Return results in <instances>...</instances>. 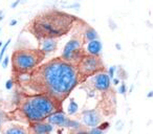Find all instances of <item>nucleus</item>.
I'll return each mask as SVG.
<instances>
[{
  "label": "nucleus",
  "instance_id": "393cba45",
  "mask_svg": "<svg viewBox=\"0 0 153 134\" xmlns=\"http://www.w3.org/2000/svg\"><path fill=\"white\" fill-rule=\"evenodd\" d=\"M121 81H122V80L119 79V76H114L113 79L111 80V82H112V84H113V85H115V86H117V85H119V83H121Z\"/></svg>",
  "mask_w": 153,
  "mask_h": 134
},
{
  "label": "nucleus",
  "instance_id": "473e14b6",
  "mask_svg": "<svg viewBox=\"0 0 153 134\" xmlns=\"http://www.w3.org/2000/svg\"><path fill=\"white\" fill-rule=\"evenodd\" d=\"M115 47H116V49H119V50L122 49V46H121V44H119V43H116L115 44Z\"/></svg>",
  "mask_w": 153,
  "mask_h": 134
},
{
  "label": "nucleus",
  "instance_id": "5701e85b",
  "mask_svg": "<svg viewBox=\"0 0 153 134\" xmlns=\"http://www.w3.org/2000/svg\"><path fill=\"white\" fill-rule=\"evenodd\" d=\"M88 133H90V134H103L104 133V131H102L99 127H93V128H90V130H88Z\"/></svg>",
  "mask_w": 153,
  "mask_h": 134
},
{
  "label": "nucleus",
  "instance_id": "4be33fe9",
  "mask_svg": "<svg viewBox=\"0 0 153 134\" xmlns=\"http://www.w3.org/2000/svg\"><path fill=\"white\" fill-rule=\"evenodd\" d=\"M6 90H12L13 87H14V80L13 79H9L5 82V85H4Z\"/></svg>",
  "mask_w": 153,
  "mask_h": 134
},
{
  "label": "nucleus",
  "instance_id": "9d476101",
  "mask_svg": "<svg viewBox=\"0 0 153 134\" xmlns=\"http://www.w3.org/2000/svg\"><path fill=\"white\" fill-rule=\"evenodd\" d=\"M67 119H68V116L61 109H58L56 110L55 112H52V114H49V116L46 119V121L48 123H50L52 125H54L55 127L65 128Z\"/></svg>",
  "mask_w": 153,
  "mask_h": 134
},
{
  "label": "nucleus",
  "instance_id": "a211bd4d",
  "mask_svg": "<svg viewBox=\"0 0 153 134\" xmlns=\"http://www.w3.org/2000/svg\"><path fill=\"white\" fill-rule=\"evenodd\" d=\"M117 92H119V94H122V95L127 94V92H128V87H127V84H126L125 82L119 83V88H117Z\"/></svg>",
  "mask_w": 153,
  "mask_h": 134
},
{
  "label": "nucleus",
  "instance_id": "c85d7f7f",
  "mask_svg": "<svg viewBox=\"0 0 153 134\" xmlns=\"http://www.w3.org/2000/svg\"><path fill=\"white\" fill-rule=\"evenodd\" d=\"M109 26H110V28L111 29H112V31H114V29H115L116 28V25H115V23H114L113 21H112V20H111V19H109Z\"/></svg>",
  "mask_w": 153,
  "mask_h": 134
},
{
  "label": "nucleus",
  "instance_id": "6e6552de",
  "mask_svg": "<svg viewBox=\"0 0 153 134\" xmlns=\"http://www.w3.org/2000/svg\"><path fill=\"white\" fill-rule=\"evenodd\" d=\"M81 119L85 127L93 128V127H98L102 123V114L97 109L84 110L81 115Z\"/></svg>",
  "mask_w": 153,
  "mask_h": 134
},
{
  "label": "nucleus",
  "instance_id": "cd10ccee",
  "mask_svg": "<svg viewBox=\"0 0 153 134\" xmlns=\"http://www.w3.org/2000/svg\"><path fill=\"white\" fill-rule=\"evenodd\" d=\"M17 23H18V20L17 19H12L11 21H9V26L11 27H13V26H15V25H17Z\"/></svg>",
  "mask_w": 153,
  "mask_h": 134
},
{
  "label": "nucleus",
  "instance_id": "f704fd0d",
  "mask_svg": "<svg viewBox=\"0 0 153 134\" xmlns=\"http://www.w3.org/2000/svg\"><path fill=\"white\" fill-rule=\"evenodd\" d=\"M1 29H2V28H1V27H0V33H1Z\"/></svg>",
  "mask_w": 153,
  "mask_h": 134
},
{
  "label": "nucleus",
  "instance_id": "dca6fc26",
  "mask_svg": "<svg viewBox=\"0 0 153 134\" xmlns=\"http://www.w3.org/2000/svg\"><path fill=\"white\" fill-rule=\"evenodd\" d=\"M6 134H24L26 133V130L22 127H19V126H12L11 128L6 129L5 130Z\"/></svg>",
  "mask_w": 153,
  "mask_h": 134
},
{
  "label": "nucleus",
  "instance_id": "f257e3e1",
  "mask_svg": "<svg viewBox=\"0 0 153 134\" xmlns=\"http://www.w3.org/2000/svg\"><path fill=\"white\" fill-rule=\"evenodd\" d=\"M81 78L76 64L58 58L37 67L32 73L31 84L39 93H46L62 103L80 84Z\"/></svg>",
  "mask_w": 153,
  "mask_h": 134
},
{
  "label": "nucleus",
  "instance_id": "6ab92c4d",
  "mask_svg": "<svg viewBox=\"0 0 153 134\" xmlns=\"http://www.w3.org/2000/svg\"><path fill=\"white\" fill-rule=\"evenodd\" d=\"M116 76H119V79L123 80V81L127 79V72H126L123 67H117L116 68Z\"/></svg>",
  "mask_w": 153,
  "mask_h": 134
},
{
  "label": "nucleus",
  "instance_id": "72a5a7b5",
  "mask_svg": "<svg viewBox=\"0 0 153 134\" xmlns=\"http://www.w3.org/2000/svg\"><path fill=\"white\" fill-rule=\"evenodd\" d=\"M3 44H4V43H3L2 41H0V48H1V47L3 46Z\"/></svg>",
  "mask_w": 153,
  "mask_h": 134
},
{
  "label": "nucleus",
  "instance_id": "4468645a",
  "mask_svg": "<svg viewBox=\"0 0 153 134\" xmlns=\"http://www.w3.org/2000/svg\"><path fill=\"white\" fill-rule=\"evenodd\" d=\"M82 124L76 119H71L68 117L67 122H66V126H65V128L67 129H71V130H74L76 132H84V130H81L82 129Z\"/></svg>",
  "mask_w": 153,
  "mask_h": 134
},
{
  "label": "nucleus",
  "instance_id": "7c9ffc66",
  "mask_svg": "<svg viewBox=\"0 0 153 134\" xmlns=\"http://www.w3.org/2000/svg\"><path fill=\"white\" fill-rule=\"evenodd\" d=\"M4 17H5V14H4V11H2V9H0V22L2 21L3 19H4Z\"/></svg>",
  "mask_w": 153,
  "mask_h": 134
},
{
  "label": "nucleus",
  "instance_id": "f3484780",
  "mask_svg": "<svg viewBox=\"0 0 153 134\" xmlns=\"http://www.w3.org/2000/svg\"><path fill=\"white\" fill-rule=\"evenodd\" d=\"M11 42H12V39H9L7 41H6L4 44H3V46L1 47V49H0V63H1V61L3 60V58H4V56H5V52L6 49H7V47H9V45L11 44Z\"/></svg>",
  "mask_w": 153,
  "mask_h": 134
},
{
  "label": "nucleus",
  "instance_id": "7ed1b4c3",
  "mask_svg": "<svg viewBox=\"0 0 153 134\" xmlns=\"http://www.w3.org/2000/svg\"><path fill=\"white\" fill-rule=\"evenodd\" d=\"M60 109V102L46 93L30 95L22 100L20 111L30 123L46 121V119Z\"/></svg>",
  "mask_w": 153,
  "mask_h": 134
},
{
  "label": "nucleus",
  "instance_id": "412c9836",
  "mask_svg": "<svg viewBox=\"0 0 153 134\" xmlns=\"http://www.w3.org/2000/svg\"><path fill=\"white\" fill-rule=\"evenodd\" d=\"M9 56H4V58H3V60L1 61V66H2L3 69H6L7 68V66H9Z\"/></svg>",
  "mask_w": 153,
  "mask_h": 134
},
{
  "label": "nucleus",
  "instance_id": "2eb2a0df",
  "mask_svg": "<svg viewBox=\"0 0 153 134\" xmlns=\"http://www.w3.org/2000/svg\"><path fill=\"white\" fill-rule=\"evenodd\" d=\"M66 111H67L68 115H74V114L78 113V111H79V105H78V103H76L74 98H71L69 100Z\"/></svg>",
  "mask_w": 153,
  "mask_h": 134
},
{
  "label": "nucleus",
  "instance_id": "20e7f679",
  "mask_svg": "<svg viewBox=\"0 0 153 134\" xmlns=\"http://www.w3.org/2000/svg\"><path fill=\"white\" fill-rule=\"evenodd\" d=\"M45 55L40 49H19L13 54V69L18 74L34 71L41 63Z\"/></svg>",
  "mask_w": 153,
  "mask_h": 134
},
{
  "label": "nucleus",
  "instance_id": "9b49d317",
  "mask_svg": "<svg viewBox=\"0 0 153 134\" xmlns=\"http://www.w3.org/2000/svg\"><path fill=\"white\" fill-rule=\"evenodd\" d=\"M40 41V50L45 56L50 55L55 52L58 48L57 38H44L39 40Z\"/></svg>",
  "mask_w": 153,
  "mask_h": 134
},
{
  "label": "nucleus",
  "instance_id": "bb28decb",
  "mask_svg": "<svg viewBox=\"0 0 153 134\" xmlns=\"http://www.w3.org/2000/svg\"><path fill=\"white\" fill-rule=\"evenodd\" d=\"M4 121H5V116H4V113H3L2 111L0 110V126L2 125Z\"/></svg>",
  "mask_w": 153,
  "mask_h": 134
},
{
  "label": "nucleus",
  "instance_id": "c756f323",
  "mask_svg": "<svg viewBox=\"0 0 153 134\" xmlns=\"http://www.w3.org/2000/svg\"><path fill=\"white\" fill-rule=\"evenodd\" d=\"M67 7L69 9H80V3H74V4H70V5H68Z\"/></svg>",
  "mask_w": 153,
  "mask_h": 134
},
{
  "label": "nucleus",
  "instance_id": "aec40b11",
  "mask_svg": "<svg viewBox=\"0 0 153 134\" xmlns=\"http://www.w3.org/2000/svg\"><path fill=\"white\" fill-rule=\"evenodd\" d=\"M116 68H117L116 66H110L109 68H108L107 73H108V76H110L111 80H112L114 76H115V74H116Z\"/></svg>",
  "mask_w": 153,
  "mask_h": 134
},
{
  "label": "nucleus",
  "instance_id": "1a4fd4ad",
  "mask_svg": "<svg viewBox=\"0 0 153 134\" xmlns=\"http://www.w3.org/2000/svg\"><path fill=\"white\" fill-rule=\"evenodd\" d=\"M55 129V126L52 125L47 121H41V122L31 123L30 125V132L35 134H48L52 133Z\"/></svg>",
  "mask_w": 153,
  "mask_h": 134
},
{
  "label": "nucleus",
  "instance_id": "f03ea898",
  "mask_svg": "<svg viewBox=\"0 0 153 134\" xmlns=\"http://www.w3.org/2000/svg\"><path fill=\"white\" fill-rule=\"evenodd\" d=\"M76 18L58 9L47 11L38 15L32 21L30 31L38 40L60 38L69 33Z\"/></svg>",
  "mask_w": 153,
  "mask_h": 134
},
{
  "label": "nucleus",
  "instance_id": "ddd939ff",
  "mask_svg": "<svg viewBox=\"0 0 153 134\" xmlns=\"http://www.w3.org/2000/svg\"><path fill=\"white\" fill-rule=\"evenodd\" d=\"M83 36H84V40H85L86 42L91 41V40L99 39L98 33H97V31H95L93 27H91V26H87V27L84 29V31H83Z\"/></svg>",
  "mask_w": 153,
  "mask_h": 134
},
{
  "label": "nucleus",
  "instance_id": "f8f14e48",
  "mask_svg": "<svg viewBox=\"0 0 153 134\" xmlns=\"http://www.w3.org/2000/svg\"><path fill=\"white\" fill-rule=\"evenodd\" d=\"M102 49H103V45H102L101 40L99 39L88 41L85 44V54H88V55L100 56Z\"/></svg>",
  "mask_w": 153,
  "mask_h": 134
},
{
  "label": "nucleus",
  "instance_id": "2f4dec72",
  "mask_svg": "<svg viewBox=\"0 0 153 134\" xmlns=\"http://www.w3.org/2000/svg\"><path fill=\"white\" fill-rule=\"evenodd\" d=\"M147 98H153V90H151V91H149L147 93Z\"/></svg>",
  "mask_w": 153,
  "mask_h": 134
},
{
  "label": "nucleus",
  "instance_id": "423d86ee",
  "mask_svg": "<svg viewBox=\"0 0 153 134\" xmlns=\"http://www.w3.org/2000/svg\"><path fill=\"white\" fill-rule=\"evenodd\" d=\"M84 55L85 52L83 50L82 41L79 38L74 37L65 44L61 54V58L65 61L76 64Z\"/></svg>",
  "mask_w": 153,
  "mask_h": 134
},
{
  "label": "nucleus",
  "instance_id": "a878e982",
  "mask_svg": "<svg viewBox=\"0 0 153 134\" xmlns=\"http://www.w3.org/2000/svg\"><path fill=\"white\" fill-rule=\"evenodd\" d=\"M20 2H21V0H16V1H14V2L11 4V7H12V9H16V7L20 4Z\"/></svg>",
  "mask_w": 153,
  "mask_h": 134
},
{
  "label": "nucleus",
  "instance_id": "39448f33",
  "mask_svg": "<svg viewBox=\"0 0 153 134\" xmlns=\"http://www.w3.org/2000/svg\"><path fill=\"white\" fill-rule=\"evenodd\" d=\"M76 67L83 80L87 79L88 76L95 73L104 70V64L99 56H92L85 54L80 61L76 63Z\"/></svg>",
  "mask_w": 153,
  "mask_h": 134
},
{
  "label": "nucleus",
  "instance_id": "0eeeda50",
  "mask_svg": "<svg viewBox=\"0 0 153 134\" xmlns=\"http://www.w3.org/2000/svg\"><path fill=\"white\" fill-rule=\"evenodd\" d=\"M87 84L91 88L98 91H107L111 87V79L108 76L107 72H105L104 70L99 71V72L92 74V76L87 78Z\"/></svg>",
  "mask_w": 153,
  "mask_h": 134
},
{
  "label": "nucleus",
  "instance_id": "b1692460",
  "mask_svg": "<svg viewBox=\"0 0 153 134\" xmlns=\"http://www.w3.org/2000/svg\"><path fill=\"white\" fill-rule=\"evenodd\" d=\"M109 126H110V124H109L108 122H102L101 124H100V125L98 126V127H99L100 129H101L102 131H104V132H105V130H107V129L109 128Z\"/></svg>",
  "mask_w": 153,
  "mask_h": 134
}]
</instances>
